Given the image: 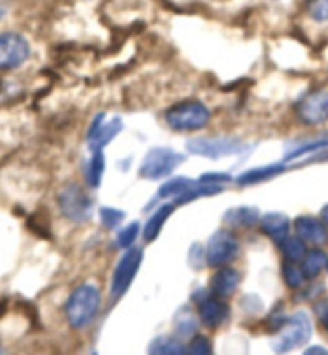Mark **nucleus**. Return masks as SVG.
Listing matches in <instances>:
<instances>
[{
	"mask_svg": "<svg viewBox=\"0 0 328 355\" xmlns=\"http://www.w3.org/2000/svg\"><path fill=\"white\" fill-rule=\"evenodd\" d=\"M100 307V291L96 286L83 284L72 291L66 302V317L72 328H85L93 322Z\"/></svg>",
	"mask_w": 328,
	"mask_h": 355,
	"instance_id": "1",
	"label": "nucleus"
},
{
	"mask_svg": "<svg viewBox=\"0 0 328 355\" xmlns=\"http://www.w3.org/2000/svg\"><path fill=\"white\" fill-rule=\"evenodd\" d=\"M100 218H101V223L104 224V226H106L107 229H114L123 221L125 213L117 210V208L103 207L100 210Z\"/></svg>",
	"mask_w": 328,
	"mask_h": 355,
	"instance_id": "27",
	"label": "nucleus"
},
{
	"mask_svg": "<svg viewBox=\"0 0 328 355\" xmlns=\"http://www.w3.org/2000/svg\"><path fill=\"white\" fill-rule=\"evenodd\" d=\"M5 312H7V300H0V318L5 315Z\"/></svg>",
	"mask_w": 328,
	"mask_h": 355,
	"instance_id": "33",
	"label": "nucleus"
},
{
	"mask_svg": "<svg viewBox=\"0 0 328 355\" xmlns=\"http://www.w3.org/2000/svg\"><path fill=\"white\" fill-rule=\"evenodd\" d=\"M143 263V250L135 247H130L125 252L123 257L119 261L116 269H114L112 280H111V296L112 297H122L127 290L132 285V282Z\"/></svg>",
	"mask_w": 328,
	"mask_h": 355,
	"instance_id": "5",
	"label": "nucleus"
},
{
	"mask_svg": "<svg viewBox=\"0 0 328 355\" xmlns=\"http://www.w3.org/2000/svg\"><path fill=\"white\" fill-rule=\"evenodd\" d=\"M241 284V274L236 269L223 268L218 270L216 274L212 275L210 279V288L213 295L220 297H229L236 293Z\"/></svg>",
	"mask_w": 328,
	"mask_h": 355,
	"instance_id": "13",
	"label": "nucleus"
},
{
	"mask_svg": "<svg viewBox=\"0 0 328 355\" xmlns=\"http://www.w3.org/2000/svg\"><path fill=\"white\" fill-rule=\"evenodd\" d=\"M322 221H324L328 226V203L324 208H322Z\"/></svg>",
	"mask_w": 328,
	"mask_h": 355,
	"instance_id": "34",
	"label": "nucleus"
},
{
	"mask_svg": "<svg viewBox=\"0 0 328 355\" xmlns=\"http://www.w3.org/2000/svg\"><path fill=\"white\" fill-rule=\"evenodd\" d=\"M138 234H139V223L138 221L130 223L127 227H123L122 231L117 234V243L121 245L122 248H130L135 240H137Z\"/></svg>",
	"mask_w": 328,
	"mask_h": 355,
	"instance_id": "28",
	"label": "nucleus"
},
{
	"mask_svg": "<svg viewBox=\"0 0 328 355\" xmlns=\"http://www.w3.org/2000/svg\"><path fill=\"white\" fill-rule=\"evenodd\" d=\"M259 224H261V231L277 243L282 242L290 232V219L284 213H268L261 218Z\"/></svg>",
	"mask_w": 328,
	"mask_h": 355,
	"instance_id": "14",
	"label": "nucleus"
},
{
	"mask_svg": "<svg viewBox=\"0 0 328 355\" xmlns=\"http://www.w3.org/2000/svg\"><path fill=\"white\" fill-rule=\"evenodd\" d=\"M123 128V123L122 120L116 117L112 119L111 122L101 125L100 128H98V132H95L92 135L88 141H90V150L92 153H96V150H103L104 146H107L111 141L117 137L119 133L122 132Z\"/></svg>",
	"mask_w": 328,
	"mask_h": 355,
	"instance_id": "15",
	"label": "nucleus"
},
{
	"mask_svg": "<svg viewBox=\"0 0 328 355\" xmlns=\"http://www.w3.org/2000/svg\"><path fill=\"white\" fill-rule=\"evenodd\" d=\"M239 240L232 232L218 231L213 234L207 245V263L212 268H221L237 257Z\"/></svg>",
	"mask_w": 328,
	"mask_h": 355,
	"instance_id": "7",
	"label": "nucleus"
},
{
	"mask_svg": "<svg viewBox=\"0 0 328 355\" xmlns=\"http://www.w3.org/2000/svg\"><path fill=\"white\" fill-rule=\"evenodd\" d=\"M196 181L189 180V178H184V176H178L175 178V180H170L166 181L165 184L160 186L159 189V197L160 198H165V197H180L181 194H184V192L189 189V187L194 184Z\"/></svg>",
	"mask_w": 328,
	"mask_h": 355,
	"instance_id": "23",
	"label": "nucleus"
},
{
	"mask_svg": "<svg viewBox=\"0 0 328 355\" xmlns=\"http://www.w3.org/2000/svg\"><path fill=\"white\" fill-rule=\"evenodd\" d=\"M58 205L62 215L71 221H83L90 216L92 200L85 191L77 184H69L60 192Z\"/></svg>",
	"mask_w": 328,
	"mask_h": 355,
	"instance_id": "6",
	"label": "nucleus"
},
{
	"mask_svg": "<svg viewBox=\"0 0 328 355\" xmlns=\"http://www.w3.org/2000/svg\"><path fill=\"white\" fill-rule=\"evenodd\" d=\"M306 354H328V351H325L324 347H311L306 351Z\"/></svg>",
	"mask_w": 328,
	"mask_h": 355,
	"instance_id": "32",
	"label": "nucleus"
},
{
	"mask_svg": "<svg viewBox=\"0 0 328 355\" xmlns=\"http://www.w3.org/2000/svg\"><path fill=\"white\" fill-rule=\"evenodd\" d=\"M284 166L282 165H269V166H259V168H252L245 171V173L239 176L237 182L241 186H252L258 184V182L266 181L269 178H274L275 175L282 173Z\"/></svg>",
	"mask_w": 328,
	"mask_h": 355,
	"instance_id": "19",
	"label": "nucleus"
},
{
	"mask_svg": "<svg viewBox=\"0 0 328 355\" xmlns=\"http://www.w3.org/2000/svg\"><path fill=\"white\" fill-rule=\"evenodd\" d=\"M327 270H328V266H327Z\"/></svg>",
	"mask_w": 328,
	"mask_h": 355,
	"instance_id": "36",
	"label": "nucleus"
},
{
	"mask_svg": "<svg viewBox=\"0 0 328 355\" xmlns=\"http://www.w3.org/2000/svg\"><path fill=\"white\" fill-rule=\"evenodd\" d=\"M189 352L194 355H210L212 354V343L208 338L202 335H196L189 344Z\"/></svg>",
	"mask_w": 328,
	"mask_h": 355,
	"instance_id": "29",
	"label": "nucleus"
},
{
	"mask_svg": "<svg viewBox=\"0 0 328 355\" xmlns=\"http://www.w3.org/2000/svg\"><path fill=\"white\" fill-rule=\"evenodd\" d=\"M184 162V157L178 153H175L170 148H154L146 155L139 175L146 180H160L173 173L176 166H180Z\"/></svg>",
	"mask_w": 328,
	"mask_h": 355,
	"instance_id": "4",
	"label": "nucleus"
},
{
	"mask_svg": "<svg viewBox=\"0 0 328 355\" xmlns=\"http://www.w3.org/2000/svg\"><path fill=\"white\" fill-rule=\"evenodd\" d=\"M259 211L254 207H237L226 211L225 221L236 227H252L258 223Z\"/></svg>",
	"mask_w": 328,
	"mask_h": 355,
	"instance_id": "17",
	"label": "nucleus"
},
{
	"mask_svg": "<svg viewBox=\"0 0 328 355\" xmlns=\"http://www.w3.org/2000/svg\"><path fill=\"white\" fill-rule=\"evenodd\" d=\"M104 165H106V162H104L103 150H96V153H93V157L90 159V162H88V166H87V181L92 187H98L101 184Z\"/></svg>",
	"mask_w": 328,
	"mask_h": 355,
	"instance_id": "22",
	"label": "nucleus"
},
{
	"mask_svg": "<svg viewBox=\"0 0 328 355\" xmlns=\"http://www.w3.org/2000/svg\"><path fill=\"white\" fill-rule=\"evenodd\" d=\"M28 40L18 33L0 34V69H13L29 58Z\"/></svg>",
	"mask_w": 328,
	"mask_h": 355,
	"instance_id": "9",
	"label": "nucleus"
},
{
	"mask_svg": "<svg viewBox=\"0 0 328 355\" xmlns=\"http://www.w3.org/2000/svg\"><path fill=\"white\" fill-rule=\"evenodd\" d=\"M150 354H159V355H181L186 354L184 344L178 341V339L171 336H159L155 338L149 346Z\"/></svg>",
	"mask_w": 328,
	"mask_h": 355,
	"instance_id": "20",
	"label": "nucleus"
},
{
	"mask_svg": "<svg viewBox=\"0 0 328 355\" xmlns=\"http://www.w3.org/2000/svg\"><path fill=\"white\" fill-rule=\"evenodd\" d=\"M165 120L170 128L178 132L200 130L210 122V111L199 101H184L171 106L165 112Z\"/></svg>",
	"mask_w": 328,
	"mask_h": 355,
	"instance_id": "3",
	"label": "nucleus"
},
{
	"mask_svg": "<svg viewBox=\"0 0 328 355\" xmlns=\"http://www.w3.org/2000/svg\"><path fill=\"white\" fill-rule=\"evenodd\" d=\"M327 266H328V257L325 254V252L316 248L304 254L303 264H301V270H303L306 279H314V277L319 275Z\"/></svg>",
	"mask_w": 328,
	"mask_h": 355,
	"instance_id": "18",
	"label": "nucleus"
},
{
	"mask_svg": "<svg viewBox=\"0 0 328 355\" xmlns=\"http://www.w3.org/2000/svg\"><path fill=\"white\" fill-rule=\"evenodd\" d=\"M295 231L304 242L322 245L328 237L327 224L312 216H300L295 221Z\"/></svg>",
	"mask_w": 328,
	"mask_h": 355,
	"instance_id": "12",
	"label": "nucleus"
},
{
	"mask_svg": "<svg viewBox=\"0 0 328 355\" xmlns=\"http://www.w3.org/2000/svg\"><path fill=\"white\" fill-rule=\"evenodd\" d=\"M280 250H282V254L287 261H291V263H296V261H301L306 254V243L304 240L300 236L291 237L287 236L282 242L279 243Z\"/></svg>",
	"mask_w": 328,
	"mask_h": 355,
	"instance_id": "21",
	"label": "nucleus"
},
{
	"mask_svg": "<svg viewBox=\"0 0 328 355\" xmlns=\"http://www.w3.org/2000/svg\"><path fill=\"white\" fill-rule=\"evenodd\" d=\"M311 335L312 325L309 315L306 312H296L280 327L279 335L273 339V349L275 352H290L309 341Z\"/></svg>",
	"mask_w": 328,
	"mask_h": 355,
	"instance_id": "2",
	"label": "nucleus"
},
{
	"mask_svg": "<svg viewBox=\"0 0 328 355\" xmlns=\"http://www.w3.org/2000/svg\"><path fill=\"white\" fill-rule=\"evenodd\" d=\"M173 210L175 208H173V205H170V203H165V205L159 207V210H155L154 215L148 219V223H146L144 234H143L146 242H154V240L160 236V232H162V227L165 226L166 219L170 218Z\"/></svg>",
	"mask_w": 328,
	"mask_h": 355,
	"instance_id": "16",
	"label": "nucleus"
},
{
	"mask_svg": "<svg viewBox=\"0 0 328 355\" xmlns=\"http://www.w3.org/2000/svg\"><path fill=\"white\" fill-rule=\"evenodd\" d=\"M199 314H200V320L204 322L205 327L218 328L221 323H225V320L227 318L229 306L221 300L220 296L205 295L199 301Z\"/></svg>",
	"mask_w": 328,
	"mask_h": 355,
	"instance_id": "11",
	"label": "nucleus"
},
{
	"mask_svg": "<svg viewBox=\"0 0 328 355\" xmlns=\"http://www.w3.org/2000/svg\"><path fill=\"white\" fill-rule=\"evenodd\" d=\"M200 181L212 182V184H223V182L231 181V176L225 173H208L200 178Z\"/></svg>",
	"mask_w": 328,
	"mask_h": 355,
	"instance_id": "30",
	"label": "nucleus"
},
{
	"mask_svg": "<svg viewBox=\"0 0 328 355\" xmlns=\"http://www.w3.org/2000/svg\"><path fill=\"white\" fill-rule=\"evenodd\" d=\"M282 272H284V279L287 282V285L290 288H300L303 285V280L306 279L303 270H301L298 266H295V263L291 261H287L282 266Z\"/></svg>",
	"mask_w": 328,
	"mask_h": 355,
	"instance_id": "24",
	"label": "nucleus"
},
{
	"mask_svg": "<svg viewBox=\"0 0 328 355\" xmlns=\"http://www.w3.org/2000/svg\"><path fill=\"white\" fill-rule=\"evenodd\" d=\"M0 15H2V12H0Z\"/></svg>",
	"mask_w": 328,
	"mask_h": 355,
	"instance_id": "37",
	"label": "nucleus"
},
{
	"mask_svg": "<svg viewBox=\"0 0 328 355\" xmlns=\"http://www.w3.org/2000/svg\"><path fill=\"white\" fill-rule=\"evenodd\" d=\"M309 17L319 23L328 21V0H304Z\"/></svg>",
	"mask_w": 328,
	"mask_h": 355,
	"instance_id": "26",
	"label": "nucleus"
},
{
	"mask_svg": "<svg viewBox=\"0 0 328 355\" xmlns=\"http://www.w3.org/2000/svg\"><path fill=\"white\" fill-rule=\"evenodd\" d=\"M324 328H325L327 333H328V314H327L325 318H324Z\"/></svg>",
	"mask_w": 328,
	"mask_h": 355,
	"instance_id": "35",
	"label": "nucleus"
},
{
	"mask_svg": "<svg viewBox=\"0 0 328 355\" xmlns=\"http://www.w3.org/2000/svg\"><path fill=\"white\" fill-rule=\"evenodd\" d=\"M296 114L300 120L306 125H319L328 120V92L317 90L309 93L303 98L298 106Z\"/></svg>",
	"mask_w": 328,
	"mask_h": 355,
	"instance_id": "10",
	"label": "nucleus"
},
{
	"mask_svg": "<svg viewBox=\"0 0 328 355\" xmlns=\"http://www.w3.org/2000/svg\"><path fill=\"white\" fill-rule=\"evenodd\" d=\"M189 259H191V264L192 266H194V268H196V263H204V261H202V259H204V252H202V248L199 247V245H194V247H192L191 248V252H189Z\"/></svg>",
	"mask_w": 328,
	"mask_h": 355,
	"instance_id": "31",
	"label": "nucleus"
},
{
	"mask_svg": "<svg viewBox=\"0 0 328 355\" xmlns=\"http://www.w3.org/2000/svg\"><path fill=\"white\" fill-rule=\"evenodd\" d=\"M175 328L181 336H191L192 333H196V330H197V322H196L194 315H192L189 311L176 314Z\"/></svg>",
	"mask_w": 328,
	"mask_h": 355,
	"instance_id": "25",
	"label": "nucleus"
},
{
	"mask_svg": "<svg viewBox=\"0 0 328 355\" xmlns=\"http://www.w3.org/2000/svg\"><path fill=\"white\" fill-rule=\"evenodd\" d=\"M242 149L243 144L236 138H194L187 141V150L191 154L210 159H221L241 153Z\"/></svg>",
	"mask_w": 328,
	"mask_h": 355,
	"instance_id": "8",
	"label": "nucleus"
}]
</instances>
